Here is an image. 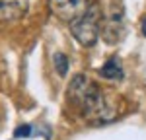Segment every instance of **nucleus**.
<instances>
[{
	"instance_id": "1",
	"label": "nucleus",
	"mask_w": 146,
	"mask_h": 140,
	"mask_svg": "<svg viewBox=\"0 0 146 140\" xmlns=\"http://www.w3.org/2000/svg\"><path fill=\"white\" fill-rule=\"evenodd\" d=\"M68 97L74 105L80 107L82 117H86L90 123H107L115 117L113 103L84 74H78L72 78L68 86Z\"/></svg>"
},
{
	"instance_id": "5",
	"label": "nucleus",
	"mask_w": 146,
	"mask_h": 140,
	"mask_svg": "<svg viewBox=\"0 0 146 140\" xmlns=\"http://www.w3.org/2000/svg\"><path fill=\"white\" fill-rule=\"evenodd\" d=\"M100 76L105 78V80H121V78H123L121 62H119L117 58H109V60L100 68Z\"/></svg>"
},
{
	"instance_id": "8",
	"label": "nucleus",
	"mask_w": 146,
	"mask_h": 140,
	"mask_svg": "<svg viewBox=\"0 0 146 140\" xmlns=\"http://www.w3.org/2000/svg\"><path fill=\"white\" fill-rule=\"evenodd\" d=\"M142 35H144V37H146V18H144V20H142Z\"/></svg>"
},
{
	"instance_id": "6",
	"label": "nucleus",
	"mask_w": 146,
	"mask_h": 140,
	"mask_svg": "<svg viewBox=\"0 0 146 140\" xmlns=\"http://www.w3.org/2000/svg\"><path fill=\"white\" fill-rule=\"evenodd\" d=\"M53 64H55L58 76H66L70 62H68V57L64 55V53H55V55H53Z\"/></svg>"
},
{
	"instance_id": "2",
	"label": "nucleus",
	"mask_w": 146,
	"mask_h": 140,
	"mask_svg": "<svg viewBox=\"0 0 146 140\" xmlns=\"http://www.w3.org/2000/svg\"><path fill=\"white\" fill-rule=\"evenodd\" d=\"M100 25H101V10L98 4H90V8L84 12L80 18L70 22V31L76 37L80 45L92 47L98 41L100 35Z\"/></svg>"
},
{
	"instance_id": "7",
	"label": "nucleus",
	"mask_w": 146,
	"mask_h": 140,
	"mask_svg": "<svg viewBox=\"0 0 146 140\" xmlns=\"http://www.w3.org/2000/svg\"><path fill=\"white\" fill-rule=\"evenodd\" d=\"M31 134H33V127L31 125H20L14 130V138H27Z\"/></svg>"
},
{
	"instance_id": "3",
	"label": "nucleus",
	"mask_w": 146,
	"mask_h": 140,
	"mask_svg": "<svg viewBox=\"0 0 146 140\" xmlns=\"http://www.w3.org/2000/svg\"><path fill=\"white\" fill-rule=\"evenodd\" d=\"M49 6L56 18H60L62 22H72L80 18L84 12L90 8L88 0H49Z\"/></svg>"
},
{
	"instance_id": "4",
	"label": "nucleus",
	"mask_w": 146,
	"mask_h": 140,
	"mask_svg": "<svg viewBox=\"0 0 146 140\" xmlns=\"http://www.w3.org/2000/svg\"><path fill=\"white\" fill-rule=\"evenodd\" d=\"M27 0H0V22H16L25 16Z\"/></svg>"
}]
</instances>
